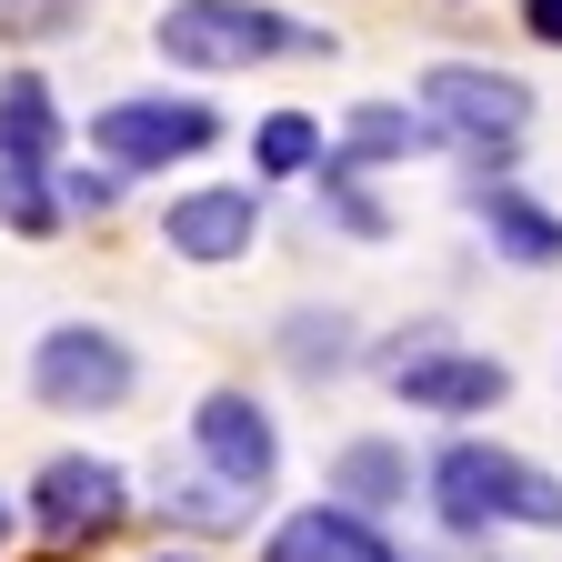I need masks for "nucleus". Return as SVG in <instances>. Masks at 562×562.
Segmentation results:
<instances>
[{"mask_svg":"<svg viewBox=\"0 0 562 562\" xmlns=\"http://www.w3.org/2000/svg\"><path fill=\"white\" fill-rule=\"evenodd\" d=\"M432 503L452 532H482V522H562V482L532 472L522 452H492V442H452L432 462Z\"/></svg>","mask_w":562,"mask_h":562,"instance_id":"nucleus-1","label":"nucleus"},{"mask_svg":"<svg viewBox=\"0 0 562 562\" xmlns=\"http://www.w3.org/2000/svg\"><path fill=\"white\" fill-rule=\"evenodd\" d=\"M261 562H392V542L362 522V513H292L271 542H261Z\"/></svg>","mask_w":562,"mask_h":562,"instance_id":"nucleus-11","label":"nucleus"},{"mask_svg":"<svg viewBox=\"0 0 562 562\" xmlns=\"http://www.w3.org/2000/svg\"><path fill=\"white\" fill-rule=\"evenodd\" d=\"M0 542H11V492H0Z\"/></svg>","mask_w":562,"mask_h":562,"instance_id":"nucleus-18","label":"nucleus"},{"mask_svg":"<svg viewBox=\"0 0 562 562\" xmlns=\"http://www.w3.org/2000/svg\"><path fill=\"white\" fill-rule=\"evenodd\" d=\"M81 0H0V31H60Z\"/></svg>","mask_w":562,"mask_h":562,"instance_id":"nucleus-16","label":"nucleus"},{"mask_svg":"<svg viewBox=\"0 0 562 562\" xmlns=\"http://www.w3.org/2000/svg\"><path fill=\"white\" fill-rule=\"evenodd\" d=\"M161 232H171L181 261H241L251 232H261V211H251V191H191V201H171Z\"/></svg>","mask_w":562,"mask_h":562,"instance_id":"nucleus-9","label":"nucleus"},{"mask_svg":"<svg viewBox=\"0 0 562 562\" xmlns=\"http://www.w3.org/2000/svg\"><path fill=\"white\" fill-rule=\"evenodd\" d=\"M422 111L452 121L462 140H492V151H503V140L532 121V91L503 81V70H472V60H432V70H422Z\"/></svg>","mask_w":562,"mask_h":562,"instance_id":"nucleus-5","label":"nucleus"},{"mask_svg":"<svg viewBox=\"0 0 562 562\" xmlns=\"http://www.w3.org/2000/svg\"><path fill=\"white\" fill-rule=\"evenodd\" d=\"M312 161H322V131L302 111H271L261 121V171H312Z\"/></svg>","mask_w":562,"mask_h":562,"instance_id":"nucleus-14","label":"nucleus"},{"mask_svg":"<svg viewBox=\"0 0 562 562\" xmlns=\"http://www.w3.org/2000/svg\"><path fill=\"white\" fill-rule=\"evenodd\" d=\"M191 442H201L211 472L241 482V492H261V482H271V452H281V442H271V422H261L241 392H211V402L191 412Z\"/></svg>","mask_w":562,"mask_h":562,"instance_id":"nucleus-8","label":"nucleus"},{"mask_svg":"<svg viewBox=\"0 0 562 562\" xmlns=\"http://www.w3.org/2000/svg\"><path fill=\"white\" fill-rule=\"evenodd\" d=\"M91 140L121 171H161V161H191L201 140H211V111L201 101H111L91 121Z\"/></svg>","mask_w":562,"mask_h":562,"instance_id":"nucleus-6","label":"nucleus"},{"mask_svg":"<svg viewBox=\"0 0 562 562\" xmlns=\"http://www.w3.org/2000/svg\"><path fill=\"white\" fill-rule=\"evenodd\" d=\"M522 21H532V41H562V0H522Z\"/></svg>","mask_w":562,"mask_h":562,"instance_id":"nucleus-17","label":"nucleus"},{"mask_svg":"<svg viewBox=\"0 0 562 562\" xmlns=\"http://www.w3.org/2000/svg\"><path fill=\"white\" fill-rule=\"evenodd\" d=\"M422 140H432V131H422L412 111H392V101H362V111L341 121V161H402V151H422Z\"/></svg>","mask_w":562,"mask_h":562,"instance_id":"nucleus-13","label":"nucleus"},{"mask_svg":"<svg viewBox=\"0 0 562 562\" xmlns=\"http://www.w3.org/2000/svg\"><path fill=\"white\" fill-rule=\"evenodd\" d=\"M31 392H41L50 412H101V402L131 392V351H121L111 331H91V322H70V331H50V341L31 351Z\"/></svg>","mask_w":562,"mask_h":562,"instance_id":"nucleus-4","label":"nucleus"},{"mask_svg":"<svg viewBox=\"0 0 562 562\" xmlns=\"http://www.w3.org/2000/svg\"><path fill=\"white\" fill-rule=\"evenodd\" d=\"M161 50L191 60V70H241V60H271V50H312V31H292L261 0H181V11H161Z\"/></svg>","mask_w":562,"mask_h":562,"instance_id":"nucleus-2","label":"nucleus"},{"mask_svg":"<svg viewBox=\"0 0 562 562\" xmlns=\"http://www.w3.org/2000/svg\"><path fill=\"white\" fill-rule=\"evenodd\" d=\"M482 222H492V241L513 261H562V222L542 201H522V191H482Z\"/></svg>","mask_w":562,"mask_h":562,"instance_id":"nucleus-12","label":"nucleus"},{"mask_svg":"<svg viewBox=\"0 0 562 562\" xmlns=\"http://www.w3.org/2000/svg\"><path fill=\"white\" fill-rule=\"evenodd\" d=\"M161 562H181V552H161Z\"/></svg>","mask_w":562,"mask_h":562,"instance_id":"nucleus-19","label":"nucleus"},{"mask_svg":"<svg viewBox=\"0 0 562 562\" xmlns=\"http://www.w3.org/2000/svg\"><path fill=\"white\" fill-rule=\"evenodd\" d=\"M50 140H60V121H50V91L31 81V70H11L0 81V211H11V232H50Z\"/></svg>","mask_w":562,"mask_h":562,"instance_id":"nucleus-3","label":"nucleus"},{"mask_svg":"<svg viewBox=\"0 0 562 562\" xmlns=\"http://www.w3.org/2000/svg\"><path fill=\"white\" fill-rule=\"evenodd\" d=\"M31 522H41L50 542H91V532H111V522H121V472L91 462V452L41 462V482H31Z\"/></svg>","mask_w":562,"mask_h":562,"instance_id":"nucleus-7","label":"nucleus"},{"mask_svg":"<svg viewBox=\"0 0 562 562\" xmlns=\"http://www.w3.org/2000/svg\"><path fill=\"white\" fill-rule=\"evenodd\" d=\"M341 492L392 503V492H402V452H392V442H351V452H341Z\"/></svg>","mask_w":562,"mask_h":562,"instance_id":"nucleus-15","label":"nucleus"},{"mask_svg":"<svg viewBox=\"0 0 562 562\" xmlns=\"http://www.w3.org/2000/svg\"><path fill=\"white\" fill-rule=\"evenodd\" d=\"M402 402L422 412H482V402H503V362H472V351H412V362L392 372Z\"/></svg>","mask_w":562,"mask_h":562,"instance_id":"nucleus-10","label":"nucleus"}]
</instances>
